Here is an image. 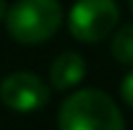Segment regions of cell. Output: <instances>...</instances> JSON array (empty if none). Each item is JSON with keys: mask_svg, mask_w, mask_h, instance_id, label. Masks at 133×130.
<instances>
[{"mask_svg": "<svg viewBox=\"0 0 133 130\" xmlns=\"http://www.w3.org/2000/svg\"><path fill=\"white\" fill-rule=\"evenodd\" d=\"M7 12H9V9H7L5 0H0V21H2V19H7Z\"/></svg>", "mask_w": 133, "mask_h": 130, "instance_id": "8", "label": "cell"}, {"mask_svg": "<svg viewBox=\"0 0 133 130\" xmlns=\"http://www.w3.org/2000/svg\"><path fill=\"white\" fill-rule=\"evenodd\" d=\"M122 98L126 100L129 107H133V72H129L126 79L122 81Z\"/></svg>", "mask_w": 133, "mask_h": 130, "instance_id": "7", "label": "cell"}, {"mask_svg": "<svg viewBox=\"0 0 133 130\" xmlns=\"http://www.w3.org/2000/svg\"><path fill=\"white\" fill-rule=\"evenodd\" d=\"M58 130H124V116L108 93L84 88L63 100Z\"/></svg>", "mask_w": 133, "mask_h": 130, "instance_id": "1", "label": "cell"}, {"mask_svg": "<svg viewBox=\"0 0 133 130\" xmlns=\"http://www.w3.org/2000/svg\"><path fill=\"white\" fill-rule=\"evenodd\" d=\"M129 5H131V9H133V0H129Z\"/></svg>", "mask_w": 133, "mask_h": 130, "instance_id": "9", "label": "cell"}, {"mask_svg": "<svg viewBox=\"0 0 133 130\" xmlns=\"http://www.w3.org/2000/svg\"><path fill=\"white\" fill-rule=\"evenodd\" d=\"M119 21V7L115 0H77L68 16L70 35L79 42L94 44L105 40Z\"/></svg>", "mask_w": 133, "mask_h": 130, "instance_id": "3", "label": "cell"}, {"mask_svg": "<svg viewBox=\"0 0 133 130\" xmlns=\"http://www.w3.org/2000/svg\"><path fill=\"white\" fill-rule=\"evenodd\" d=\"M112 56L124 63V65H133V23L119 28L112 37Z\"/></svg>", "mask_w": 133, "mask_h": 130, "instance_id": "6", "label": "cell"}, {"mask_svg": "<svg viewBox=\"0 0 133 130\" xmlns=\"http://www.w3.org/2000/svg\"><path fill=\"white\" fill-rule=\"evenodd\" d=\"M84 74H87L84 58L79 53H75V51H65L54 60L49 79H51V86L56 91H68V88L77 86L84 79Z\"/></svg>", "mask_w": 133, "mask_h": 130, "instance_id": "5", "label": "cell"}, {"mask_svg": "<svg viewBox=\"0 0 133 130\" xmlns=\"http://www.w3.org/2000/svg\"><path fill=\"white\" fill-rule=\"evenodd\" d=\"M0 100L5 102V107L21 114L37 112L49 102V86L30 72H14L2 79Z\"/></svg>", "mask_w": 133, "mask_h": 130, "instance_id": "4", "label": "cell"}, {"mask_svg": "<svg viewBox=\"0 0 133 130\" xmlns=\"http://www.w3.org/2000/svg\"><path fill=\"white\" fill-rule=\"evenodd\" d=\"M63 19L58 0H16L5 19L7 33L21 44H40L49 40Z\"/></svg>", "mask_w": 133, "mask_h": 130, "instance_id": "2", "label": "cell"}]
</instances>
